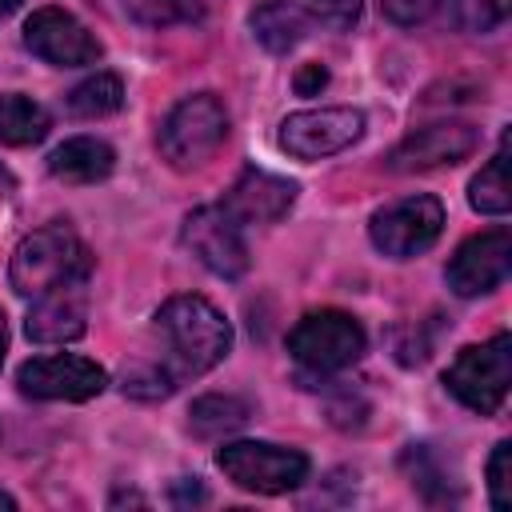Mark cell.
Segmentation results:
<instances>
[{
	"label": "cell",
	"instance_id": "34",
	"mask_svg": "<svg viewBox=\"0 0 512 512\" xmlns=\"http://www.w3.org/2000/svg\"><path fill=\"white\" fill-rule=\"evenodd\" d=\"M0 188H12V176H8L4 168H0Z\"/></svg>",
	"mask_w": 512,
	"mask_h": 512
},
{
	"label": "cell",
	"instance_id": "32",
	"mask_svg": "<svg viewBox=\"0 0 512 512\" xmlns=\"http://www.w3.org/2000/svg\"><path fill=\"white\" fill-rule=\"evenodd\" d=\"M16 8H20V0H0V20H4V16H12Z\"/></svg>",
	"mask_w": 512,
	"mask_h": 512
},
{
	"label": "cell",
	"instance_id": "19",
	"mask_svg": "<svg viewBox=\"0 0 512 512\" xmlns=\"http://www.w3.org/2000/svg\"><path fill=\"white\" fill-rule=\"evenodd\" d=\"M248 416H252L248 400L212 392V396H200V400L192 404V412H188V424H192V432H196V436H204V440H216V436H228V432L244 428V424H248Z\"/></svg>",
	"mask_w": 512,
	"mask_h": 512
},
{
	"label": "cell",
	"instance_id": "4",
	"mask_svg": "<svg viewBox=\"0 0 512 512\" xmlns=\"http://www.w3.org/2000/svg\"><path fill=\"white\" fill-rule=\"evenodd\" d=\"M224 140H228V112L212 92L184 96L160 124V152L180 172L208 164Z\"/></svg>",
	"mask_w": 512,
	"mask_h": 512
},
{
	"label": "cell",
	"instance_id": "20",
	"mask_svg": "<svg viewBox=\"0 0 512 512\" xmlns=\"http://www.w3.org/2000/svg\"><path fill=\"white\" fill-rule=\"evenodd\" d=\"M468 204L484 216H504L512 208V188H508V144L472 176L468 184Z\"/></svg>",
	"mask_w": 512,
	"mask_h": 512
},
{
	"label": "cell",
	"instance_id": "11",
	"mask_svg": "<svg viewBox=\"0 0 512 512\" xmlns=\"http://www.w3.org/2000/svg\"><path fill=\"white\" fill-rule=\"evenodd\" d=\"M508 268H512V232L504 224L480 232V236H468L456 256L448 260V288L464 300L472 296H484L492 288H500L508 280Z\"/></svg>",
	"mask_w": 512,
	"mask_h": 512
},
{
	"label": "cell",
	"instance_id": "21",
	"mask_svg": "<svg viewBox=\"0 0 512 512\" xmlns=\"http://www.w3.org/2000/svg\"><path fill=\"white\" fill-rule=\"evenodd\" d=\"M400 464H404V472H408L412 488H416L424 500L444 504V500H456V496H460V492H456V484L448 480L444 464L436 460V452H432L428 444H408V452L400 456Z\"/></svg>",
	"mask_w": 512,
	"mask_h": 512
},
{
	"label": "cell",
	"instance_id": "22",
	"mask_svg": "<svg viewBox=\"0 0 512 512\" xmlns=\"http://www.w3.org/2000/svg\"><path fill=\"white\" fill-rule=\"evenodd\" d=\"M120 104H124V84H120V76H112V72H96V76L80 80V84L68 92V112L80 116V120L112 116Z\"/></svg>",
	"mask_w": 512,
	"mask_h": 512
},
{
	"label": "cell",
	"instance_id": "28",
	"mask_svg": "<svg viewBox=\"0 0 512 512\" xmlns=\"http://www.w3.org/2000/svg\"><path fill=\"white\" fill-rule=\"evenodd\" d=\"M380 12L400 28H416L440 16V0H380Z\"/></svg>",
	"mask_w": 512,
	"mask_h": 512
},
{
	"label": "cell",
	"instance_id": "25",
	"mask_svg": "<svg viewBox=\"0 0 512 512\" xmlns=\"http://www.w3.org/2000/svg\"><path fill=\"white\" fill-rule=\"evenodd\" d=\"M488 496L496 512L512 508V444L508 440H500L488 456Z\"/></svg>",
	"mask_w": 512,
	"mask_h": 512
},
{
	"label": "cell",
	"instance_id": "24",
	"mask_svg": "<svg viewBox=\"0 0 512 512\" xmlns=\"http://www.w3.org/2000/svg\"><path fill=\"white\" fill-rule=\"evenodd\" d=\"M124 12L148 28H164V24H180V20H196L200 4L196 0H120Z\"/></svg>",
	"mask_w": 512,
	"mask_h": 512
},
{
	"label": "cell",
	"instance_id": "7",
	"mask_svg": "<svg viewBox=\"0 0 512 512\" xmlns=\"http://www.w3.org/2000/svg\"><path fill=\"white\" fill-rule=\"evenodd\" d=\"M440 232H444V204L428 192L392 200L388 208H380L368 220L372 244L392 260H408V256L432 248L440 240Z\"/></svg>",
	"mask_w": 512,
	"mask_h": 512
},
{
	"label": "cell",
	"instance_id": "23",
	"mask_svg": "<svg viewBox=\"0 0 512 512\" xmlns=\"http://www.w3.org/2000/svg\"><path fill=\"white\" fill-rule=\"evenodd\" d=\"M512 0H440V16L460 32H492L508 20Z\"/></svg>",
	"mask_w": 512,
	"mask_h": 512
},
{
	"label": "cell",
	"instance_id": "33",
	"mask_svg": "<svg viewBox=\"0 0 512 512\" xmlns=\"http://www.w3.org/2000/svg\"><path fill=\"white\" fill-rule=\"evenodd\" d=\"M0 508H16V496H8V492H0Z\"/></svg>",
	"mask_w": 512,
	"mask_h": 512
},
{
	"label": "cell",
	"instance_id": "17",
	"mask_svg": "<svg viewBox=\"0 0 512 512\" xmlns=\"http://www.w3.org/2000/svg\"><path fill=\"white\" fill-rule=\"evenodd\" d=\"M248 24H252V36H256L268 52H288V48H296V44L304 40V32H308V12H304L300 4H292V0H264V4L248 16Z\"/></svg>",
	"mask_w": 512,
	"mask_h": 512
},
{
	"label": "cell",
	"instance_id": "2",
	"mask_svg": "<svg viewBox=\"0 0 512 512\" xmlns=\"http://www.w3.org/2000/svg\"><path fill=\"white\" fill-rule=\"evenodd\" d=\"M88 276H92V252L68 224L36 228L16 244L8 264V284L24 300L52 292L60 284H88Z\"/></svg>",
	"mask_w": 512,
	"mask_h": 512
},
{
	"label": "cell",
	"instance_id": "8",
	"mask_svg": "<svg viewBox=\"0 0 512 512\" xmlns=\"http://www.w3.org/2000/svg\"><path fill=\"white\" fill-rule=\"evenodd\" d=\"M364 136V112L360 108H304L284 116L280 124V148L296 160H324L332 152H344Z\"/></svg>",
	"mask_w": 512,
	"mask_h": 512
},
{
	"label": "cell",
	"instance_id": "16",
	"mask_svg": "<svg viewBox=\"0 0 512 512\" xmlns=\"http://www.w3.org/2000/svg\"><path fill=\"white\" fill-rule=\"evenodd\" d=\"M112 168H116V152L96 136H72L48 156V172L64 184H96L112 176Z\"/></svg>",
	"mask_w": 512,
	"mask_h": 512
},
{
	"label": "cell",
	"instance_id": "13",
	"mask_svg": "<svg viewBox=\"0 0 512 512\" xmlns=\"http://www.w3.org/2000/svg\"><path fill=\"white\" fill-rule=\"evenodd\" d=\"M480 144V132L464 120H444V124H428V128H416L412 136H404L384 168L388 172H428V168H444V164H460L476 152Z\"/></svg>",
	"mask_w": 512,
	"mask_h": 512
},
{
	"label": "cell",
	"instance_id": "12",
	"mask_svg": "<svg viewBox=\"0 0 512 512\" xmlns=\"http://www.w3.org/2000/svg\"><path fill=\"white\" fill-rule=\"evenodd\" d=\"M24 44L32 56L56 68H80L100 60V40L64 8H36L24 24Z\"/></svg>",
	"mask_w": 512,
	"mask_h": 512
},
{
	"label": "cell",
	"instance_id": "10",
	"mask_svg": "<svg viewBox=\"0 0 512 512\" xmlns=\"http://www.w3.org/2000/svg\"><path fill=\"white\" fill-rule=\"evenodd\" d=\"M16 384L32 400H92L104 392L108 372L76 352H56V356H36L20 364Z\"/></svg>",
	"mask_w": 512,
	"mask_h": 512
},
{
	"label": "cell",
	"instance_id": "29",
	"mask_svg": "<svg viewBox=\"0 0 512 512\" xmlns=\"http://www.w3.org/2000/svg\"><path fill=\"white\" fill-rule=\"evenodd\" d=\"M324 84H328V68H324V64H304V68L296 72V92H300V96H316Z\"/></svg>",
	"mask_w": 512,
	"mask_h": 512
},
{
	"label": "cell",
	"instance_id": "1",
	"mask_svg": "<svg viewBox=\"0 0 512 512\" xmlns=\"http://www.w3.org/2000/svg\"><path fill=\"white\" fill-rule=\"evenodd\" d=\"M156 336L164 344V372L180 384L188 376H204L216 368L232 348V328L216 304H208L196 292H180L160 304L156 312Z\"/></svg>",
	"mask_w": 512,
	"mask_h": 512
},
{
	"label": "cell",
	"instance_id": "30",
	"mask_svg": "<svg viewBox=\"0 0 512 512\" xmlns=\"http://www.w3.org/2000/svg\"><path fill=\"white\" fill-rule=\"evenodd\" d=\"M208 500V492L200 488V480H180V484H172V504H204Z\"/></svg>",
	"mask_w": 512,
	"mask_h": 512
},
{
	"label": "cell",
	"instance_id": "18",
	"mask_svg": "<svg viewBox=\"0 0 512 512\" xmlns=\"http://www.w3.org/2000/svg\"><path fill=\"white\" fill-rule=\"evenodd\" d=\"M52 128V116L44 104H36L32 96H20V92H8L0 96V144L8 148H28V144H40Z\"/></svg>",
	"mask_w": 512,
	"mask_h": 512
},
{
	"label": "cell",
	"instance_id": "3",
	"mask_svg": "<svg viewBox=\"0 0 512 512\" xmlns=\"http://www.w3.org/2000/svg\"><path fill=\"white\" fill-rule=\"evenodd\" d=\"M368 348V336L360 328L356 316L340 312V308H320L296 320V328L288 332V352L304 372L316 376H332L352 368Z\"/></svg>",
	"mask_w": 512,
	"mask_h": 512
},
{
	"label": "cell",
	"instance_id": "9",
	"mask_svg": "<svg viewBox=\"0 0 512 512\" xmlns=\"http://www.w3.org/2000/svg\"><path fill=\"white\" fill-rule=\"evenodd\" d=\"M184 248L220 280H240L248 272V244L240 224L224 212V204H208L188 212L184 228H180Z\"/></svg>",
	"mask_w": 512,
	"mask_h": 512
},
{
	"label": "cell",
	"instance_id": "5",
	"mask_svg": "<svg viewBox=\"0 0 512 512\" xmlns=\"http://www.w3.org/2000/svg\"><path fill=\"white\" fill-rule=\"evenodd\" d=\"M508 380H512V336L508 332H496L484 344L460 348L444 372V388L480 416L500 412L508 396Z\"/></svg>",
	"mask_w": 512,
	"mask_h": 512
},
{
	"label": "cell",
	"instance_id": "14",
	"mask_svg": "<svg viewBox=\"0 0 512 512\" xmlns=\"http://www.w3.org/2000/svg\"><path fill=\"white\" fill-rule=\"evenodd\" d=\"M84 328H88L84 284H60L52 292L32 296V308L24 316V332L36 344H68V340H80Z\"/></svg>",
	"mask_w": 512,
	"mask_h": 512
},
{
	"label": "cell",
	"instance_id": "26",
	"mask_svg": "<svg viewBox=\"0 0 512 512\" xmlns=\"http://www.w3.org/2000/svg\"><path fill=\"white\" fill-rule=\"evenodd\" d=\"M124 396H140V400H156V396H168L176 388V380L160 368V364H136V368H124Z\"/></svg>",
	"mask_w": 512,
	"mask_h": 512
},
{
	"label": "cell",
	"instance_id": "31",
	"mask_svg": "<svg viewBox=\"0 0 512 512\" xmlns=\"http://www.w3.org/2000/svg\"><path fill=\"white\" fill-rule=\"evenodd\" d=\"M4 352H8V320L0 312V364H4Z\"/></svg>",
	"mask_w": 512,
	"mask_h": 512
},
{
	"label": "cell",
	"instance_id": "27",
	"mask_svg": "<svg viewBox=\"0 0 512 512\" xmlns=\"http://www.w3.org/2000/svg\"><path fill=\"white\" fill-rule=\"evenodd\" d=\"M300 8L308 12V20H320L324 28L344 32V28H352V24L360 20L364 0H304Z\"/></svg>",
	"mask_w": 512,
	"mask_h": 512
},
{
	"label": "cell",
	"instance_id": "6",
	"mask_svg": "<svg viewBox=\"0 0 512 512\" xmlns=\"http://www.w3.org/2000/svg\"><path fill=\"white\" fill-rule=\"evenodd\" d=\"M216 468L248 492L260 496H280L304 484L308 476V456L300 448H280L268 440H232L216 452Z\"/></svg>",
	"mask_w": 512,
	"mask_h": 512
},
{
	"label": "cell",
	"instance_id": "15",
	"mask_svg": "<svg viewBox=\"0 0 512 512\" xmlns=\"http://www.w3.org/2000/svg\"><path fill=\"white\" fill-rule=\"evenodd\" d=\"M292 204H296V184L256 168H248L224 196V212L236 224H276Z\"/></svg>",
	"mask_w": 512,
	"mask_h": 512
}]
</instances>
